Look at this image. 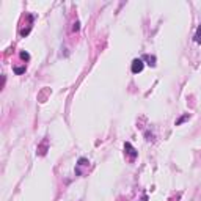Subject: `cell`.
<instances>
[{
    "label": "cell",
    "mask_w": 201,
    "mask_h": 201,
    "mask_svg": "<svg viewBox=\"0 0 201 201\" xmlns=\"http://www.w3.org/2000/svg\"><path fill=\"white\" fill-rule=\"evenodd\" d=\"M145 58H146L148 61H149V64H151V66H154V64H155V63H154V61H155V58H154V57H149V55H146V57H145Z\"/></svg>",
    "instance_id": "obj_4"
},
{
    "label": "cell",
    "mask_w": 201,
    "mask_h": 201,
    "mask_svg": "<svg viewBox=\"0 0 201 201\" xmlns=\"http://www.w3.org/2000/svg\"><path fill=\"white\" fill-rule=\"evenodd\" d=\"M21 58L22 60H30V55L27 52H21Z\"/></svg>",
    "instance_id": "obj_6"
},
{
    "label": "cell",
    "mask_w": 201,
    "mask_h": 201,
    "mask_svg": "<svg viewBox=\"0 0 201 201\" xmlns=\"http://www.w3.org/2000/svg\"><path fill=\"white\" fill-rule=\"evenodd\" d=\"M14 72H16V74H22V72H25V68H14Z\"/></svg>",
    "instance_id": "obj_7"
},
{
    "label": "cell",
    "mask_w": 201,
    "mask_h": 201,
    "mask_svg": "<svg viewBox=\"0 0 201 201\" xmlns=\"http://www.w3.org/2000/svg\"><path fill=\"white\" fill-rule=\"evenodd\" d=\"M124 149H126V153L130 155V159H132V160L137 157V151H135V148H134L130 143H126V145H124Z\"/></svg>",
    "instance_id": "obj_2"
},
{
    "label": "cell",
    "mask_w": 201,
    "mask_h": 201,
    "mask_svg": "<svg viewBox=\"0 0 201 201\" xmlns=\"http://www.w3.org/2000/svg\"><path fill=\"white\" fill-rule=\"evenodd\" d=\"M143 68H145V63H143V60H142V58H135L134 61H132V66H130V69H132V72H134V74L142 72V71H143Z\"/></svg>",
    "instance_id": "obj_1"
},
{
    "label": "cell",
    "mask_w": 201,
    "mask_h": 201,
    "mask_svg": "<svg viewBox=\"0 0 201 201\" xmlns=\"http://www.w3.org/2000/svg\"><path fill=\"white\" fill-rule=\"evenodd\" d=\"M187 118H189V115H184V116H182V118H179V119H178V121H176V126H179L181 123H184V121H185V119H187Z\"/></svg>",
    "instance_id": "obj_5"
},
{
    "label": "cell",
    "mask_w": 201,
    "mask_h": 201,
    "mask_svg": "<svg viewBox=\"0 0 201 201\" xmlns=\"http://www.w3.org/2000/svg\"><path fill=\"white\" fill-rule=\"evenodd\" d=\"M195 41L201 43V24H200V27H198V30H197V33H195Z\"/></svg>",
    "instance_id": "obj_3"
},
{
    "label": "cell",
    "mask_w": 201,
    "mask_h": 201,
    "mask_svg": "<svg viewBox=\"0 0 201 201\" xmlns=\"http://www.w3.org/2000/svg\"><path fill=\"white\" fill-rule=\"evenodd\" d=\"M77 30H79V22H75L74 24V32H77Z\"/></svg>",
    "instance_id": "obj_8"
},
{
    "label": "cell",
    "mask_w": 201,
    "mask_h": 201,
    "mask_svg": "<svg viewBox=\"0 0 201 201\" xmlns=\"http://www.w3.org/2000/svg\"><path fill=\"white\" fill-rule=\"evenodd\" d=\"M142 201H146V197H145V198H143V200H142Z\"/></svg>",
    "instance_id": "obj_9"
}]
</instances>
